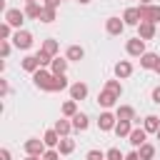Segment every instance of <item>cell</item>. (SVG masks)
Segmentation results:
<instances>
[{
  "label": "cell",
  "instance_id": "1",
  "mask_svg": "<svg viewBox=\"0 0 160 160\" xmlns=\"http://www.w3.org/2000/svg\"><path fill=\"white\" fill-rule=\"evenodd\" d=\"M52 78H55V75H52L50 70H45V68H40V70L32 72V82H35V88H40V90H45V92H50Z\"/></svg>",
  "mask_w": 160,
  "mask_h": 160
},
{
  "label": "cell",
  "instance_id": "2",
  "mask_svg": "<svg viewBox=\"0 0 160 160\" xmlns=\"http://www.w3.org/2000/svg\"><path fill=\"white\" fill-rule=\"evenodd\" d=\"M5 22H10L12 28L20 30V25L25 22V10H18V8H5Z\"/></svg>",
  "mask_w": 160,
  "mask_h": 160
},
{
  "label": "cell",
  "instance_id": "3",
  "mask_svg": "<svg viewBox=\"0 0 160 160\" xmlns=\"http://www.w3.org/2000/svg\"><path fill=\"white\" fill-rule=\"evenodd\" d=\"M125 50H128V55H132V58H140V55H145L148 50H145V40L138 35V38H132V40H128V45H125Z\"/></svg>",
  "mask_w": 160,
  "mask_h": 160
},
{
  "label": "cell",
  "instance_id": "4",
  "mask_svg": "<svg viewBox=\"0 0 160 160\" xmlns=\"http://www.w3.org/2000/svg\"><path fill=\"white\" fill-rule=\"evenodd\" d=\"M12 45H15L18 50H28V48L32 45V35H30L28 30H18V32L12 35Z\"/></svg>",
  "mask_w": 160,
  "mask_h": 160
},
{
  "label": "cell",
  "instance_id": "5",
  "mask_svg": "<svg viewBox=\"0 0 160 160\" xmlns=\"http://www.w3.org/2000/svg\"><path fill=\"white\" fill-rule=\"evenodd\" d=\"M22 148H25V152H28V155H40V158H42V152H45V148H48V145H45V140L30 138V140H25V145H22Z\"/></svg>",
  "mask_w": 160,
  "mask_h": 160
},
{
  "label": "cell",
  "instance_id": "6",
  "mask_svg": "<svg viewBox=\"0 0 160 160\" xmlns=\"http://www.w3.org/2000/svg\"><path fill=\"white\" fill-rule=\"evenodd\" d=\"M140 15L145 22H160V5H140Z\"/></svg>",
  "mask_w": 160,
  "mask_h": 160
},
{
  "label": "cell",
  "instance_id": "7",
  "mask_svg": "<svg viewBox=\"0 0 160 160\" xmlns=\"http://www.w3.org/2000/svg\"><path fill=\"white\" fill-rule=\"evenodd\" d=\"M115 122H118V115H112V112H100V118H98V128L102 130V132H108V130H115Z\"/></svg>",
  "mask_w": 160,
  "mask_h": 160
},
{
  "label": "cell",
  "instance_id": "8",
  "mask_svg": "<svg viewBox=\"0 0 160 160\" xmlns=\"http://www.w3.org/2000/svg\"><path fill=\"white\" fill-rule=\"evenodd\" d=\"M105 30H108V35H120L125 30V20L122 18H108L105 20Z\"/></svg>",
  "mask_w": 160,
  "mask_h": 160
},
{
  "label": "cell",
  "instance_id": "9",
  "mask_svg": "<svg viewBox=\"0 0 160 160\" xmlns=\"http://www.w3.org/2000/svg\"><path fill=\"white\" fill-rule=\"evenodd\" d=\"M145 138H148L145 128H132V132L128 135V142H130L132 148H140V145H145Z\"/></svg>",
  "mask_w": 160,
  "mask_h": 160
},
{
  "label": "cell",
  "instance_id": "10",
  "mask_svg": "<svg viewBox=\"0 0 160 160\" xmlns=\"http://www.w3.org/2000/svg\"><path fill=\"white\" fill-rule=\"evenodd\" d=\"M122 20H125V25H140V22H142L140 8H128V10L122 12Z\"/></svg>",
  "mask_w": 160,
  "mask_h": 160
},
{
  "label": "cell",
  "instance_id": "11",
  "mask_svg": "<svg viewBox=\"0 0 160 160\" xmlns=\"http://www.w3.org/2000/svg\"><path fill=\"white\" fill-rule=\"evenodd\" d=\"M68 62H70L68 58H58V55H55V58H52V62H50V72H52V75H65Z\"/></svg>",
  "mask_w": 160,
  "mask_h": 160
},
{
  "label": "cell",
  "instance_id": "12",
  "mask_svg": "<svg viewBox=\"0 0 160 160\" xmlns=\"http://www.w3.org/2000/svg\"><path fill=\"white\" fill-rule=\"evenodd\" d=\"M138 35H140L142 40H152V38H155V22H145V20H142V22L138 25Z\"/></svg>",
  "mask_w": 160,
  "mask_h": 160
},
{
  "label": "cell",
  "instance_id": "13",
  "mask_svg": "<svg viewBox=\"0 0 160 160\" xmlns=\"http://www.w3.org/2000/svg\"><path fill=\"white\" fill-rule=\"evenodd\" d=\"M130 75H132V65H130L128 60H120V62H115V78L125 80V78H130Z\"/></svg>",
  "mask_w": 160,
  "mask_h": 160
},
{
  "label": "cell",
  "instance_id": "14",
  "mask_svg": "<svg viewBox=\"0 0 160 160\" xmlns=\"http://www.w3.org/2000/svg\"><path fill=\"white\" fill-rule=\"evenodd\" d=\"M70 98L72 100H85L88 98V85L85 82H72L70 85Z\"/></svg>",
  "mask_w": 160,
  "mask_h": 160
},
{
  "label": "cell",
  "instance_id": "15",
  "mask_svg": "<svg viewBox=\"0 0 160 160\" xmlns=\"http://www.w3.org/2000/svg\"><path fill=\"white\" fill-rule=\"evenodd\" d=\"M158 55L155 52H145V55H140V68H145V70H155V65H158Z\"/></svg>",
  "mask_w": 160,
  "mask_h": 160
},
{
  "label": "cell",
  "instance_id": "16",
  "mask_svg": "<svg viewBox=\"0 0 160 160\" xmlns=\"http://www.w3.org/2000/svg\"><path fill=\"white\" fill-rule=\"evenodd\" d=\"M115 115H118V120H130V122L138 120V118H135V110H132L130 105H120V108L115 110Z\"/></svg>",
  "mask_w": 160,
  "mask_h": 160
},
{
  "label": "cell",
  "instance_id": "17",
  "mask_svg": "<svg viewBox=\"0 0 160 160\" xmlns=\"http://www.w3.org/2000/svg\"><path fill=\"white\" fill-rule=\"evenodd\" d=\"M130 132H132V122L130 120H118L115 122V135L118 138H128Z\"/></svg>",
  "mask_w": 160,
  "mask_h": 160
},
{
  "label": "cell",
  "instance_id": "18",
  "mask_svg": "<svg viewBox=\"0 0 160 160\" xmlns=\"http://www.w3.org/2000/svg\"><path fill=\"white\" fill-rule=\"evenodd\" d=\"M20 65H22V70H28V72H35V70H40V62H38V55H25Z\"/></svg>",
  "mask_w": 160,
  "mask_h": 160
},
{
  "label": "cell",
  "instance_id": "19",
  "mask_svg": "<svg viewBox=\"0 0 160 160\" xmlns=\"http://www.w3.org/2000/svg\"><path fill=\"white\" fill-rule=\"evenodd\" d=\"M70 85H68V78L65 75H55L52 78V85H50V92H62V90H68Z\"/></svg>",
  "mask_w": 160,
  "mask_h": 160
},
{
  "label": "cell",
  "instance_id": "20",
  "mask_svg": "<svg viewBox=\"0 0 160 160\" xmlns=\"http://www.w3.org/2000/svg\"><path fill=\"white\" fill-rule=\"evenodd\" d=\"M115 100H118V95H115V92H110V90H102V92L98 95V102H100L102 108H112V105H115Z\"/></svg>",
  "mask_w": 160,
  "mask_h": 160
},
{
  "label": "cell",
  "instance_id": "21",
  "mask_svg": "<svg viewBox=\"0 0 160 160\" xmlns=\"http://www.w3.org/2000/svg\"><path fill=\"white\" fill-rule=\"evenodd\" d=\"M40 12H42V5H38V2H25V18L40 20Z\"/></svg>",
  "mask_w": 160,
  "mask_h": 160
},
{
  "label": "cell",
  "instance_id": "22",
  "mask_svg": "<svg viewBox=\"0 0 160 160\" xmlns=\"http://www.w3.org/2000/svg\"><path fill=\"white\" fill-rule=\"evenodd\" d=\"M65 58H68L70 62H75V60H82V58H85V50H82L80 45H70V48H68V52H65Z\"/></svg>",
  "mask_w": 160,
  "mask_h": 160
},
{
  "label": "cell",
  "instance_id": "23",
  "mask_svg": "<svg viewBox=\"0 0 160 160\" xmlns=\"http://www.w3.org/2000/svg\"><path fill=\"white\" fill-rule=\"evenodd\" d=\"M88 125H90V122H88V115H85V112H75V115H72V128H75V130L82 132V130H88Z\"/></svg>",
  "mask_w": 160,
  "mask_h": 160
},
{
  "label": "cell",
  "instance_id": "24",
  "mask_svg": "<svg viewBox=\"0 0 160 160\" xmlns=\"http://www.w3.org/2000/svg\"><path fill=\"white\" fill-rule=\"evenodd\" d=\"M55 130L60 132V138H68V135H70V130H75V128H72V122H70V120L60 118V120L55 122Z\"/></svg>",
  "mask_w": 160,
  "mask_h": 160
},
{
  "label": "cell",
  "instance_id": "25",
  "mask_svg": "<svg viewBox=\"0 0 160 160\" xmlns=\"http://www.w3.org/2000/svg\"><path fill=\"white\" fill-rule=\"evenodd\" d=\"M142 128H145V132H158L160 130V118L158 115H148L145 122H142Z\"/></svg>",
  "mask_w": 160,
  "mask_h": 160
},
{
  "label": "cell",
  "instance_id": "26",
  "mask_svg": "<svg viewBox=\"0 0 160 160\" xmlns=\"http://www.w3.org/2000/svg\"><path fill=\"white\" fill-rule=\"evenodd\" d=\"M42 140H45V145H48V148H58V142H60V132L52 128V130H48V132L42 135Z\"/></svg>",
  "mask_w": 160,
  "mask_h": 160
},
{
  "label": "cell",
  "instance_id": "27",
  "mask_svg": "<svg viewBox=\"0 0 160 160\" xmlns=\"http://www.w3.org/2000/svg\"><path fill=\"white\" fill-rule=\"evenodd\" d=\"M58 150H60V155H70V152L75 150V140H70V138H60Z\"/></svg>",
  "mask_w": 160,
  "mask_h": 160
},
{
  "label": "cell",
  "instance_id": "28",
  "mask_svg": "<svg viewBox=\"0 0 160 160\" xmlns=\"http://www.w3.org/2000/svg\"><path fill=\"white\" fill-rule=\"evenodd\" d=\"M42 50H45V52H50V55L55 58V55H58V50H60V45H58V40H52V38H48V40L42 42Z\"/></svg>",
  "mask_w": 160,
  "mask_h": 160
},
{
  "label": "cell",
  "instance_id": "29",
  "mask_svg": "<svg viewBox=\"0 0 160 160\" xmlns=\"http://www.w3.org/2000/svg\"><path fill=\"white\" fill-rule=\"evenodd\" d=\"M75 112H78V100H72V98H70V100L62 105V115H65V118H72Z\"/></svg>",
  "mask_w": 160,
  "mask_h": 160
},
{
  "label": "cell",
  "instance_id": "30",
  "mask_svg": "<svg viewBox=\"0 0 160 160\" xmlns=\"http://www.w3.org/2000/svg\"><path fill=\"white\" fill-rule=\"evenodd\" d=\"M140 160H152V155H155V148L150 145V142H145V145H140Z\"/></svg>",
  "mask_w": 160,
  "mask_h": 160
},
{
  "label": "cell",
  "instance_id": "31",
  "mask_svg": "<svg viewBox=\"0 0 160 160\" xmlns=\"http://www.w3.org/2000/svg\"><path fill=\"white\" fill-rule=\"evenodd\" d=\"M35 55H38V62H40V68H48V65L52 62V55H50V52H45L42 48H40V50H38Z\"/></svg>",
  "mask_w": 160,
  "mask_h": 160
},
{
  "label": "cell",
  "instance_id": "32",
  "mask_svg": "<svg viewBox=\"0 0 160 160\" xmlns=\"http://www.w3.org/2000/svg\"><path fill=\"white\" fill-rule=\"evenodd\" d=\"M105 90H110V92H115L118 98L122 95V85H120V80H108V82H105Z\"/></svg>",
  "mask_w": 160,
  "mask_h": 160
},
{
  "label": "cell",
  "instance_id": "33",
  "mask_svg": "<svg viewBox=\"0 0 160 160\" xmlns=\"http://www.w3.org/2000/svg\"><path fill=\"white\" fill-rule=\"evenodd\" d=\"M40 20H42V22H52V20H55V8H45V5H42Z\"/></svg>",
  "mask_w": 160,
  "mask_h": 160
},
{
  "label": "cell",
  "instance_id": "34",
  "mask_svg": "<svg viewBox=\"0 0 160 160\" xmlns=\"http://www.w3.org/2000/svg\"><path fill=\"white\" fill-rule=\"evenodd\" d=\"M105 160H125V155H122L118 148H110V150L105 152Z\"/></svg>",
  "mask_w": 160,
  "mask_h": 160
},
{
  "label": "cell",
  "instance_id": "35",
  "mask_svg": "<svg viewBox=\"0 0 160 160\" xmlns=\"http://www.w3.org/2000/svg\"><path fill=\"white\" fill-rule=\"evenodd\" d=\"M10 35H12V25L10 22H2L0 25V38L2 40H10Z\"/></svg>",
  "mask_w": 160,
  "mask_h": 160
},
{
  "label": "cell",
  "instance_id": "36",
  "mask_svg": "<svg viewBox=\"0 0 160 160\" xmlns=\"http://www.w3.org/2000/svg\"><path fill=\"white\" fill-rule=\"evenodd\" d=\"M42 160H60V150H55V148L45 150V152H42Z\"/></svg>",
  "mask_w": 160,
  "mask_h": 160
},
{
  "label": "cell",
  "instance_id": "37",
  "mask_svg": "<svg viewBox=\"0 0 160 160\" xmlns=\"http://www.w3.org/2000/svg\"><path fill=\"white\" fill-rule=\"evenodd\" d=\"M0 55H2V60L10 55V42L8 40H0Z\"/></svg>",
  "mask_w": 160,
  "mask_h": 160
},
{
  "label": "cell",
  "instance_id": "38",
  "mask_svg": "<svg viewBox=\"0 0 160 160\" xmlns=\"http://www.w3.org/2000/svg\"><path fill=\"white\" fill-rule=\"evenodd\" d=\"M85 158H88V160H105V152H100V150H90Z\"/></svg>",
  "mask_w": 160,
  "mask_h": 160
},
{
  "label": "cell",
  "instance_id": "39",
  "mask_svg": "<svg viewBox=\"0 0 160 160\" xmlns=\"http://www.w3.org/2000/svg\"><path fill=\"white\" fill-rule=\"evenodd\" d=\"M152 102H155V105H160V85L152 90Z\"/></svg>",
  "mask_w": 160,
  "mask_h": 160
},
{
  "label": "cell",
  "instance_id": "40",
  "mask_svg": "<svg viewBox=\"0 0 160 160\" xmlns=\"http://www.w3.org/2000/svg\"><path fill=\"white\" fill-rule=\"evenodd\" d=\"M125 160H140V152H138V150H132V152H128V155H125Z\"/></svg>",
  "mask_w": 160,
  "mask_h": 160
},
{
  "label": "cell",
  "instance_id": "41",
  "mask_svg": "<svg viewBox=\"0 0 160 160\" xmlns=\"http://www.w3.org/2000/svg\"><path fill=\"white\" fill-rule=\"evenodd\" d=\"M0 160H10V150H8V148L0 150Z\"/></svg>",
  "mask_w": 160,
  "mask_h": 160
},
{
  "label": "cell",
  "instance_id": "42",
  "mask_svg": "<svg viewBox=\"0 0 160 160\" xmlns=\"http://www.w3.org/2000/svg\"><path fill=\"white\" fill-rule=\"evenodd\" d=\"M62 0H45V8H58Z\"/></svg>",
  "mask_w": 160,
  "mask_h": 160
},
{
  "label": "cell",
  "instance_id": "43",
  "mask_svg": "<svg viewBox=\"0 0 160 160\" xmlns=\"http://www.w3.org/2000/svg\"><path fill=\"white\" fill-rule=\"evenodd\" d=\"M25 160H42V158H40V155H28Z\"/></svg>",
  "mask_w": 160,
  "mask_h": 160
},
{
  "label": "cell",
  "instance_id": "44",
  "mask_svg": "<svg viewBox=\"0 0 160 160\" xmlns=\"http://www.w3.org/2000/svg\"><path fill=\"white\" fill-rule=\"evenodd\" d=\"M155 72H158V75H160V60H158V65H155Z\"/></svg>",
  "mask_w": 160,
  "mask_h": 160
},
{
  "label": "cell",
  "instance_id": "45",
  "mask_svg": "<svg viewBox=\"0 0 160 160\" xmlns=\"http://www.w3.org/2000/svg\"><path fill=\"white\" fill-rule=\"evenodd\" d=\"M140 5H150V0H140Z\"/></svg>",
  "mask_w": 160,
  "mask_h": 160
},
{
  "label": "cell",
  "instance_id": "46",
  "mask_svg": "<svg viewBox=\"0 0 160 160\" xmlns=\"http://www.w3.org/2000/svg\"><path fill=\"white\" fill-rule=\"evenodd\" d=\"M78 2H82V5H88V2H90V0H78Z\"/></svg>",
  "mask_w": 160,
  "mask_h": 160
},
{
  "label": "cell",
  "instance_id": "47",
  "mask_svg": "<svg viewBox=\"0 0 160 160\" xmlns=\"http://www.w3.org/2000/svg\"><path fill=\"white\" fill-rule=\"evenodd\" d=\"M25 2H38V0H25Z\"/></svg>",
  "mask_w": 160,
  "mask_h": 160
},
{
  "label": "cell",
  "instance_id": "48",
  "mask_svg": "<svg viewBox=\"0 0 160 160\" xmlns=\"http://www.w3.org/2000/svg\"><path fill=\"white\" fill-rule=\"evenodd\" d=\"M155 135H158V140H160V130H158V132H155Z\"/></svg>",
  "mask_w": 160,
  "mask_h": 160
}]
</instances>
